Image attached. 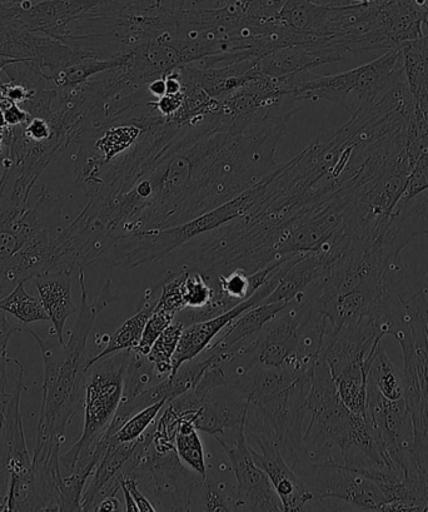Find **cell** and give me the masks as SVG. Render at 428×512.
Masks as SVG:
<instances>
[{"label":"cell","mask_w":428,"mask_h":512,"mask_svg":"<svg viewBox=\"0 0 428 512\" xmlns=\"http://www.w3.org/2000/svg\"><path fill=\"white\" fill-rule=\"evenodd\" d=\"M78 270L81 306L67 344L62 345L54 338H43L33 328L23 325V332L37 342L44 364L41 416L34 459H47L54 451L61 450L66 441L67 427L84 404L89 335L99 313L119 297L112 280H107L96 300L89 303L84 268Z\"/></svg>","instance_id":"6da1fadb"},{"label":"cell","mask_w":428,"mask_h":512,"mask_svg":"<svg viewBox=\"0 0 428 512\" xmlns=\"http://www.w3.org/2000/svg\"><path fill=\"white\" fill-rule=\"evenodd\" d=\"M305 465L346 467L377 482L398 471L387 465L373 439L367 416L353 414L337 395L326 361H317L312 372L302 435ZM402 472V471H398Z\"/></svg>","instance_id":"7a4b0ae2"},{"label":"cell","mask_w":428,"mask_h":512,"mask_svg":"<svg viewBox=\"0 0 428 512\" xmlns=\"http://www.w3.org/2000/svg\"><path fill=\"white\" fill-rule=\"evenodd\" d=\"M62 206L46 188L33 203L0 200V298L59 267Z\"/></svg>","instance_id":"3957f363"},{"label":"cell","mask_w":428,"mask_h":512,"mask_svg":"<svg viewBox=\"0 0 428 512\" xmlns=\"http://www.w3.org/2000/svg\"><path fill=\"white\" fill-rule=\"evenodd\" d=\"M302 74L281 78L288 96L297 102L328 101L352 114L381 97L398 79L405 76L400 49L383 54L363 66L332 76L302 79Z\"/></svg>","instance_id":"277c9868"},{"label":"cell","mask_w":428,"mask_h":512,"mask_svg":"<svg viewBox=\"0 0 428 512\" xmlns=\"http://www.w3.org/2000/svg\"><path fill=\"white\" fill-rule=\"evenodd\" d=\"M252 203V192L248 190L225 205L181 225L123 238L102 258L101 263L132 270L148 263L162 261L193 238L217 230L218 227L246 215Z\"/></svg>","instance_id":"5b68a950"},{"label":"cell","mask_w":428,"mask_h":512,"mask_svg":"<svg viewBox=\"0 0 428 512\" xmlns=\"http://www.w3.org/2000/svg\"><path fill=\"white\" fill-rule=\"evenodd\" d=\"M131 355L132 350L117 352L89 367L84 392L82 436L67 454L61 456V464L68 475L79 460L89 455L111 425L122 401L124 376Z\"/></svg>","instance_id":"8992f818"},{"label":"cell","mask_w":428,"mask_h":512,"mask_svg":"<svg viewBox=\"0 0 428 512\" xmlns=\"http://www.w3.org/2000/svg\"><path fill=\"white\" fill-rule=\"evenodd\" d=\"M141 462L134 471V479H147L149 491L158 502L159 510H191L192 492L204 481L202 477L193 479L184 469L177 450L159 454L153 446L152 427L144 432Z\"/></svg>","instance_id":"52a82bcc"},{"label":"cell","mask_w":428,"mask_h":512,"mask_svg":"<svg viewBox=\"0 0 428 512\" xmlns=\"http://www.w3.org/2000/svg\"><path fill=\"white\" fill-rule=\"evenodd\" d=\"M298 476L321 501L340 500L361 511H388L390 506L378 482L346 467L306 465Z\"/></svg>","instance_id":"ba28073f"},{"label":"cell","mask_w":428,"mask_h":512,"mask_svg":"<svg viewBox=\"0 0 428 512\" xmlns=\"http://www.w3.org/2000/svg\"><path fill=\"white\" fill-rule=\"evenodd\" d=\"M237 480L236 511L282 512L283 505L265 471L253 459L245 426L218 437Z\"/></svg>","instance_id":"9c48e42d"},{"label":"cell","mask_w":428,"mask_h":512,"mask_svg":"<svg viewBox=\"0 0 428 512\" xmlns=\"http://www.w3.org/2000/svg\"><path fill=\"white\" fill-rule=\"evenodd\" d=\"M350 52L340 38L317 37L312 41L276 49L258 59V71L273 78L297 76L323 64L343 61Z\"/></svg>","instance_id":"30bf717a"},{"label":"cell","mask_w":428,"mask_h":512,"mask_svg":"<svg viewBox=\"0 0 428 512\" xmlns=\"http://www.w3.org/2000/svg\"><path fill=\"white\" fill-rule=\"evenodd\" d=\"M246 439L253 459L266 472L277 495L280 496L283 510L286 512L302 511L307 504L323 507L322 501L288 465L275 444L258 436H250Z\"/></svg>","instance_id":"8fae6325"},{"label":"cell","mask_w":428,"mask_h":512,"mask_svg":"<svg viewBox=\"0 0 428 512\" xmlns=\"http://www.w3.org/2000/svg\"><path fill=\"white\" fill-rule=\"evenodd\" d=\"M282 266L248 300L243 301L240 305L233 307L232 310L223 313V315L209 318L206 321L196 322L184 328L176 354L173 356L172 374L168 377H173L177 374L179 367L193 360L194 357L201 355L212 344L214 338L220 335L228 323L235 320L241 313L250 310V308L260 306L275 290L278 280H280L282 275Z\"/></svg>","instance_id":"7c38bea8"},{"label":"cell","mask_w":428,"mask_h":512,"mask_svg":"<svg viewBox=\"0 0 428 512\" xmlns=\"http://www.w3.org/2000/svg\"><path fill=\"white\" fill-rule=\"evenodd\" d=\"M102 0H41L18 7V18L29 31L67 44L71 27Z\"/></svg>","instance_id":"4fadbf2b"},{"label":"cell","mask_w":428,"mask_h":512,"mask_svg":"<svg viewBox=\"0 0 428 512\" xmlns=\"http://www.w3.org/2000/svg\"><path fill=\"white\" fill-rule=\"evenodd\" d=\"M217 387L204 397L194 416L193 424L199 431L218 439L226 432L245 426L250 396L236 386Z\"/></svg>","instance_id":"5bb4252c"},{"label":"cell","mask_w":428,"mask_h":512,"mask_svg":"<svg viewBox=\"0 0 428 512\" xmlns=\"http://www.w3.org/2000/svg\"><path fill=\"white\" fill-rule=\"evenodd\" d=\"M378 19L391 49H400L425 36L428 0H386L377 4Z\"/></svg>","instance_id":"9a60e30c"},{"label":"cell","mask_w":428,"mask_h":512,"mask_svg":"<svg viewBox=\"0 0 428 512\" xmlns=\"http://www.w3.org/2000/svg\"><path fill=\"white\" fill-rule=\"evenodd\" d=\"M72 272L73 267L63 266L56 270L39 273L31 278L49 321L52 322L54 330L52 333L57 336V340L62 345H66L64 327H66L68 318L77 312L73 301Z\"/></svg>","instance_id":"2e32d148"},{"label":"cell","mask_w":428,"mask_h":512,"mask_svg":"<svg viewBox=\"0 0 428 512\" xmlns=\"http://www.w3.org/2000/svg\"><path fill=\"white\" fill-rule=\"evenodd\" d=\"M52 38L33 33L18 18L16 4L0 2V57L41 61Z\"/></svg>","instance_id":"e0dca14e"},{"label":"cell","mask_w":428,"mask_h":512,"mask_svg":"<svg viewBox=\"0 0 428 512\" xmlns=\"http://www.w3.org/2000/svg\"><path fill=\"white\" fill-rule=\"evenodd\" d=\"M288 305L290 303L273 302L250 308V310L241 313L235 320L228 323L220 335L214 338L207 350L228 351L233 347L251 341L268 322L285 310Z\"/></svg>","instance_id":"ac0fdd59"},{"label":"cell","mask_w":428,"mask_h":512,"mask_svg":"<svg viewBox=\"0 0 428 512\" xmlns=\"http://www.w3.org/2000/svg\"><path fill=\"white\" fill-rule=\"evenodd\" d=\"M159 293H161V285L149 288L144 293L141 307H139L136 315L128 318L111 337L108 338L107 346L99 352L97 356L92 357L88 361V369L97 361L104 359L109 355L117 354V352L134 350L141 342L144 326L151 317L154 308H156Z\"/></svg>","instance_id":"d6986e66"},{"label":"cell","mask_w":428,"mask_h":512,"mask_svg":"<svg viewBox=\"0 0 428 512\" xmlns=\"http://www.w3.org/2000/svg\"><path fill=\"white\" fill-rule=\"evenodd\" d=\"M413 109L428 106V33L401 48Z\"/></svg>","instance_id":"ffe728a7"},{"label":"cell","mask_w":428,"mask_h":512,"mask_svg":"<svg viewBox=\"0 0 428 512\" xmlns=\"http://www.w3.org/2000/svg\"><path fill=\"white\" fill-rule=\"evenodd\" d=\"M131 59V52L118 54L111 58H87L72 64L54 74L51 79L52 88L59 92L71 91L91 79L94 74L112 72L114 69L126 66Z\"/></svg>","instance_id":"44dd1931"},{"label":"cell","mask_w":428,"mask_h":512,"mask_svg":"<svg viewBox=\"0 0 428 512\" xmlns=\"http://www.w3.org/2000/svg\"><path fill=\"white\" fill-rule=\"evenodd\" d=\"M367 384L372 385L387 400L398 401L406 399L405 379L397 366L388 359L386 352L378 347L373 357Z\"/></svg>","instance_id":"7402d4cb"},{"label":"cell","mask_w":428,"mask_h":512,"mask_svg":"<svg viewBox=\"0 0 428 512\" xmlns=\"http://www.w3.org/2000/svg\"><path fill=\"white\" fill-rule=\"evenodd\" d=\"M192 420L193 412H184L177 434L176 450L179 459L206 481L208 477L206 456H204L202 441L199 439L196 426H194Z\"/></svg>","instance_id":"603a6c76"},{"label":"cell","mask_w":428,"mask_h":512,"mask_svg":"<svg viewBox=\"0 0 428 512\" xmlns=\"http://www.w3.org/2000/svg\"><path fill=\"white\" fill-rule=\"evenodd\" d=\"M26 283H19L9 295L0 298V310L16 317L22 325L48 322L49 317L46 310H44L41 298L29 295L26 290Z\"/></svg>","instance_id":"cb8c5ba5"},{"label":"cell","mask_w":428,"mask_h":512,"mask_svg":"<svg viewBox=\"0 0 428 512\" xmlns=\"http://www.w3.org/2000/svg\"><path fill=\"white\" fill-rule=\"evenodd\" d=\"M186 326L174 320L154 342L146 359L153 365L154 372L162 379L172 374V360Z\"/></svg>","instance_id":"d4e9b609"},{"label":"cell","mask_w":428,"mask_h":512,"mask_svg":"<svg viewBox=\"0 0 428 512\" xmlns=\"http://www.w3.org/2000/svg\"><path fill=\"white\" fill-rule=\"evenodd\" d=\"M168 402L169 401L167 400H162L156 402V404L146 407V409H143L142 411L137 412V414L133 415L131 419H129L126 424L116 432V434L108 437H111V439L114 442H117V444H124V442L138 440L139 437H141L144 432H146L149 427L156 422L158 415L161 414L164 406H166Z\"/></svg>","instance_id":"484cf974"},{"label":"cell","mask_w":428,"mask_h":512,"mask_svg":"<svg viewBox=\"0 0 428 512\" xmlns=\"http://www.w3.org/2000/svg\"><path fill=\"white\" fill-rule=\"evenodd\" d=\"M184 306L201 310V308L211 305L216 288L209 283L201 272L196 270H186L184 278Z\"/></svg>","instance_id":"4316f807"},{"label":"cell","mask_w":428,"mask_h":512,"mask_svg":"<svg viewBox=\"0 0 428 512\" xmlns=\"http://www.w3.org/2000/svg\"><path fill=\"white\" fill-rule=\"evenodd\" d=\"M177 313L154 310L151 317L148 318L146 326H144L141 342L133 351L138 352L139 355L147 356L151 351L154 342L162 335V332L171 325L176 318Z\"/></svg>","instance_id":"83f0119b"},{"label":"cell","mask_w":428,"mask_h":512,"mask_svg":"<svg viewBox=\"0 0 428 512\" xmlns=\"http://www.w3.org/2000/svg\"><path fill=\"white\" fill-rule=\"evenodd\" d=\"M18 332H23L21 322L13 323L8 320L7 312L0 310V394H8V372L7 365L8 347L12 337Z\"/></svg>","instance_id":"f1b7e54d"},{"label":"cell","mask_w":428,"mask_h":512,"mask_svg":"<svg viewBox=\"0 0 428 512\" xmlns=\"http://www.w3.org/2000/svg\"><path fill=\"white\" fill-rule=\"evenodd\" d=\"M204 502L203 511H236V497L231 499L226 490V486L222 484H212L207 480L202 482Z\"/></svg>","instance_id":"f546056e"},{"label":"cell","mask_w":428,"mask_h":512,"mask_svg":"<svg viewBox=\"0 0 428 512\" xmlns=\"http://www.w3.org/2000/svg\"><path fill=\"white\" fill-rule=\"evenodd\" d=\"M428 191V156L418 158L408 176L403 198H412Z\"/></svg>","instance_id":"4dcf8cb0"},{"label":"cell","mask_w":428,"mask_h":512,"mask_svg":"<svg viewBox=\"0 0 428 512\" xmlns=\"http://www.w3.org/2000/svg\"><path fill=\"white\" fill-rule=\"evenodd\" d=\"M0 112L3 113L8 127L21 126L31 117V114L26 109H23L19 104L11 101V99L3 97L2 94H0Z\"/></svg>","instance_id":"1f68e13d"},{"label":"cell","mask_w":428,"mask_h":512,"mask_svg":"<svg viewBox=\"0 0 428 512\" xmlns=\"http://www.w3.org/2000/svg\"><path fill=\"white\" fill-rule=\"evenodd\" d=\"M36 91L37 89L28 88L27 86H23L21 83L11 81H9V83H4L3 87L0 88V94H2L3 97L11 99V101L19 104V106L28 101Z\"/></svg>","instance_id":"d6a6232c"},{"label":"cell","mask_w":428,"mask_h":512,"mask_svg":"<svg viewBox=\"0 0 428 512\" xmlns=\"http://www.w3.org/2000/svg\"><path fill=\"white\" fill-rule=\"evenodd\" d=\"M123 482L124 485L127 486L129 492H131L134 502H136V505L138 506L139 512L157 511V507L147 499L146 495H144L141 490H139V481L137 479H134V477H126V479H123Z\"/></svg>","instance_id":"836d02e7"},{"label":"cell","mask_w":428,"mask_h":512,"mask_svg":"<svg viewBox=\"0 0 428 512\" xmlns=\"http://www.w3.org/2000/svg\"><path fill=\"white\" fill-rule=\"evenodd\" d=\"M147 91L153 98H161L166 94V79L164 77L154 79L147 86Z\"/></svg>","instance_id":"e575fe53"},{"label":"cell","mask_w":428,"mask_h":512,"mask_svg":"<svg viewBox=\"0 0 428 512\" xmlns=\"http://www.w3.org/2000/svg\"><path fill=\"white\" fill-rule=\"evenodd\" d=\"M121 502L117 499V495L108 496L99 502L96 511H121Z\"/></svg>","instance_id":"d590c367"},{"label":"cell","mask_w":428,"mask_h":512,"mask_svg":"<svg viewBox=\"0 0 428 512\" xmlns=\"http://www.w3.org/2000/svg\"><path fill=\"white\" fill-rule=\"evenodd\" d=\"M121 491L123 492L124 501H126V506H124V509H126L128 512H139L138 506L136 505V502H134L131 492H129L123 481L121 484Z\"/></svg>","instance_id":"8d00e7d4"},{"label":"cell","mask_w":428,"mask_h":512,"mask_svg":"<svg viewBox=\"0 0 428 512\" xmlns=\"http://www.w3.org/2000/svg\"><path fill=\"white\" fill-rule=\"evenodd\" d=\"M27 61V59H19V58H9V57H0V74L4 72V69H6L8 66H11V64ZM4 82L2 81V78H0V88L3 87Z\"/></svg>","instance_id":"74e56055"},{"label":"cell","mask_w":428,"mask_h":512,"mask_svg":"<svg viewBox=\"0 0 428 512\" xmlns=\"http://www.w3.org/2000/svg\"><path fill=\"white\" fill-rule=\"evenodd\" d=\"M0 2L17 4L21 8H28L33 6L34 3L41 2V0H0Z\"/></svg>","instance_id":"f35d334b"},{"label":"cell","mask_w":428,"mask_h":512,"mask_svg":"<svg viewBox=\"0 0 428 512\" xmlns=\"http://www.w3.org/2000/svg\"><path fill=\"white\" fill-rule=\"evenodd\" d=\"M383 2H386V0H350V4H365V6H368V4H381Z\"/></svg>","instance_id":"ab89813d"},{"label":"cell","mask_w":428,"mask_h":512,"mask_svg":"<svg viewBox=\"0 0 428 512\" xmlns=\"http://www.w3.org/2000/svg\"><path fill=\"white\" fill-rule=\"evenodd\" d=\"M7 127L6 119H4L3 113L0 112V133H3Z\"/></svg>","instance_id":"60d3db41"},{"label":"cell","mask_w":428,"mask_h":512,"mask_svg":"<svg viewBox=\"0 0 428 512\" xmlns=\"http://www.w3.org/2000/svg\"><path fill=\"white\" fill-rule=\"evenodd\" d=\"M3 133H0V157H2L3 152Z\"/></svg>","instance_id":"b9f144b4"},{"label":"cell","mask_w":428,"mask_h":512,"mask_svg":"<svg viewBox=\"0 0 428 512\" xmlns=\"http://www.w3.org/2000/svg\"><path fill=\"white\" fill-rule=\"evenodd\" d=\"M426 29H427V33H428V18H427V23H426Z\"/></svg>","instance_id":"7bdbcfd3"},{"label":"cell","mask_w":428,"mask_h":512,"mask_svg":"<svg viewBox=\"0 0 428 512\" xmlns=\"http://www.w3.org/2000/svg\"><path fill=\"white\" fill-rule=\"evenodd\" d=\"M427 236H428V233H427Z\"/></svg>","instance_id":"ee69618b"}]
</instances>
